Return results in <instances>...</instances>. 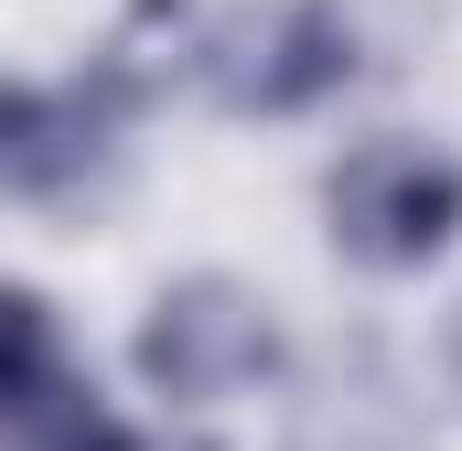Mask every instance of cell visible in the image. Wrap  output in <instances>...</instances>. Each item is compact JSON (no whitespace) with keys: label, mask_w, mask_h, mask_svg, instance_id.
Here are the masks:
<instances>
[{"label":"cell","mask_w":462,"mask_h":451,"mask_svg":"<svg viewBox=\"0 0 462 451\" xmlns=\"http://www.w3.org/2000/svg\"><path fill=\"white\" fill-rule=\"evenodd\" d=\"M323 236H334V258L376 269V280H409V269L452 258V236H462V161L441 140H409V129L355 140L345 161L323 172Z\"/></svg>","instance_id":"1"},{"label":"cell","mask_w":462,"mask_h":451,"mask_svg":"<svg viewBox=\"0 0 462 451\" xmlns=\"http://www.w3.org/2000/svg\"><path fill=\"white\" fill-rule=\"evenodd\" d=\"M129 365H140V387L172 398V409H226V398H258V387L291 365V344H280V312H269L247 280L194 269V280L151 290V312H140V334H129Z\"/></svg>","instance_id":"2"},{"label":"cell","mask_w":462,"mask_h":451,"mask_svg":"<svg viewBox=\"0 0 462 451\" xmlns=\"http://www.w3.org/2000/svg\"><path fill=\"white\" fill-rule=\"evenodd\" d=\"M194 76L226 118H312L355 87V11L345 0H258V11H205Z\"/></svg>","instance_id":"3"},{"label":"cell","mask_w":462,"mask_h":451,"mask_svg":"<svg viewBox=\"0 0 462 451\" xmlns=\"http://www.w3.org/2000/svg\"><path fill=\"white\" fill-rule=\"evenodd\" d=\"M118 129H129V87H118L108 65L54 76V87L0 76V194H22V205L87 194L118 161Z\"/></svg>","instance_id":"4"},{"label":"cell","mask_w":462,"mask_h":451,"mask_svg":"<svg viewBox=\"0 0 462 451\" xmlns=\"http://www.w3.org/2000/svg\"><path fill=\"white\" fill-rule=\"evenodd\" d=\"M280 451H420V398L376 344H345L291 398V441Z\"/></svg>","instance_id":"5"},{"label":"cell","mask_w":462,"mask_h":451,"mask_svg":"<svg viewBox=\"0 0 462 451\" xmlns=\"http://www.w3.org/2000/svg\"><path fill=\"white\" fill-rule=\"evenodd\" d=\"M65 387H76V365H65L54 301H43L32 280H0V441H11L22 419H43Z\"/></svg>","instance_id":"6"},{"label":"cell","mask_w":462,"mask_h":451,"mask_svg":"<svg viewBox=\"0 0 462 451\" xmlns=\"http://www.w3.org/2000/svg\"><path fill=\"white\" fill-rule=\"evenodd\" d=\"M11 451H162V441H151V430H129L108 398L76 376V387H65L43 419H22V430H11Z\"/></svg>","instance_id":"7"},{"label":"cell","mask_w":462,"mask_h":451,"mask_svg":"<svg viewBox=\"0 0 462 451\" xmlns=\"http://www.w3.org/2000/svg\"><path fill=\"white\" fill-rule=\"evenodd\" d=\"M441 387H452V409H462V301H452V323H441Z\"/></svg>","instance_id":"8"}]
</instances>
